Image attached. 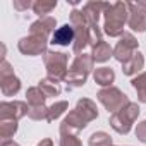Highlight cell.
Masks as SVG:
<instances>
[{
    "instance_id": "cell-1",
    "label": "cell",
    "mask_w": 146,
    "mask_h": 146,
    "mask_svg": "<svg viewBox=\"0 0 146 146\" xmlns=\"http://www.w3.org/2000/svg\"><path fill=\"white\" fill-rule=\"evenodd\" d=\"M105 24H103V31L115 38V36H122L124 35V26L129 23V5L124 2H115V4H107L105 7Z\"/></svg>"
},
{
    "instance_id": "cell-2",
    "label": "cell",
    "mask_w": 146,
    "mask_h": 146,
    "mask_svg": "<svg viewBox=\"0 0 146 146\" xmlns=\"http://www.w3.org/2000/svg\"><path fill=\"white\" fill-rule=\"evenodd\" d=\"M137 115H139V107H137V103L129 102L122 110L112 113V117H110V125H112L119 134H127V132L131 131V127H132V122L137 119Z\"/></svg>"
},
{
    "instance_id": "cell-3",
    "label": "cell",
    "mask_w": 146,
    "mask_h": 146,
    "mask_svg": "<svg viewBox=\"0 0 146 146\" xmlns=\"http://www.w3.org/2000/svg\"><path fill=\"white\" fill-rule=\"evenodd\" d=\"M70 26L74 28L76 33V40L72 45V50L76 53H79L86 45H90V24L84 17V14L78 9H74L70 12Z\"/></svg>"
},
{
    "instance_id": "cell-4",
    "label": "cell",
    "mask_w": 146,
    "mask_h": 146,
    "mask_svg": "<svg viewBox=\"0 0 146 146\" xmlns=\"http://www.w3.org/2000/svg\"><path fill=\"white\" fill-rule=\"evenodd\" d=\"M45 65L48 70V78L52 79H64L67 74V55L62 52H46L45 57Z\"/></svg>"
},
{
    "instance_id": "cell-5",
    "label": "cell",
    "mask_w": 146,
    "mask_h": 146,
    "mask_svg": "<svg viewBox=\"0 0 146 146\" xmlns=\"http://www.w3.org/2000/svg\"><path fill=\"white\" fill-rule=\"evenodd\" d=\"M96 96H98V100L103 103V107H105L108 112H112V113L122 110V108L129 103L127 95H124L119 88H105V90H102Z\"/></svg>"
},
{
    "instance_id": "cell-6",
    "label": "cell",
    "mask_w": 146,
    "mask_h": 146,
    "mask_svg": "<svg viewBox=\"0 0 146 146\" xmlns=\"http://www.w3.org/2000/svg\"><path fill=\"white\" fill-rule=\"evenodd\" d=\"M0 88H2L4 96H12L21 90V81L14 76V70L5 58L0 64Z\"/></svg>"
},
{
    "instance_id": "cell-7",
    "label": "cell",
    "mask_w": 146,
    "mask_h": 146,
    "mask_svg": "<svg viewBox=\"0 0 146 146\" xmlns=\"http://www.w3.org/2000/svg\"><path fill=\"white\" fill-rule=\"evenodd\" d=\"M136 50H137V40L131 33H124L120 36V41L113 48V57H115V60L124 64L136 53Z\"/></svg>"
},
{
    "instance_id": "cell-8",
    "label": "cell",
    "mask_w": 146,
    "mask_h": 146,
    "mask_svg": "<svg viewBox=\"0 0 146 146\" xmlns=\"http://www.w3.org/2000/svg\"><path fill=\"white\" fill-rule=\"evenodd\" d=\"M17 48H19L21 53L29 55V57L46 53V38L36 36V35H29V36H26V38H23L19 41Z\"/></svg>"
},
{
    "instance_id": "cell-9",
    "label": "cell",
    "mask_w": 146,
    "mask_h": 146,
    "mask_svg": "<svg viewBox=\"0 0 146 146\" xmlns=\"http://www.w3.org/2000/svg\"><path fill=\"white\" fill-rule=\"evenodd\" d=\"M29 107L24 102H2L0 103V119H14L19 120L28 113Z\"/></svg>"
},
{
    "instance_id": "cell-10",
    "label": "cell",
    "mask_w": 146,
    "mask_h": 146,
    "mask_svg": "<svg viewBox=\"0 0 146 146\" xmlns=\"http://www.w3.org/2000/svg\"><path fill=\"white\" fill-rule=\"evenodd\" d=\"M76 40V33H74V28L70 24H64L60 26L58 29H55L53 36H52V43L53 45H60V46H67L69 43H72ZM74 45V43H72Z\"/></svg>"
},
{
    "instance_id": "cell-11",
    "label": "cell",
    "mask_w": 146,
    "mask_h": 146,
    "mask_svg": "<svg viewBox=\"0 0 146 146\" xmlns=\"http://www.w3.org/2000/svg\"><path fill=\"white\" fill-rule=\"evenodd\" d=\"M105 7H107V4H103V2H88L83 5L81 12L84 14L88 24H98L100 14L105 12Z\"/></svg>"
},
{
    "instance_id": "cell-12",
    "label": "cell",
    "mask_w": 146,
    "mask_h": 146,
    "mask_svg": "<svg viewBox=\"0 0 146 146\" xmlns=\"http://www.w3.org/2000/svg\"><path fill=\"white\" fill-rule=\"evenodd\" d=\"M53 28H55V19L50 17V16H46V17H40L38 21H35V23L31 24L29 31H31V35L46 38V36L53 31Z\"/></svg>"
},
{
    "instance_id": "cell-13",
    "label": "cell",
    "mask_w": 146,
    "mask_h": 146,
    "mask_svg": "<svg viewBox=\"0 0 146 146\" xmlns=\"http://www.w3.org/2000/svg\"><path fill=\"white\" fill-rule=\"evenodd\" d=\"M129 5V11H131V16H129V28L137 31V33H143L146 31V12L139 11L137 7H134V4H127Z\"/></svg>"
},
{
    "instance_id": "cell-14",
    "label": "cell",
    "mask_w": 146,
    "mask_h": 146,
    "mask_svg": "<svg viewBox=\"0 0 146 146\" xmlns=\"http://www.w3.org/2000/svg\"><path fill=\"white\" fill-rule=\"evenodd\" d=\"M143 65H144V58H143V55L139 52H136L127 62L122 64V70H124V74H127V76H134L136 72H139L143 69Z\"/></svg>"
},
{
    "instance_id": "cell-15",
    "label": "cell",
    "mask_w": 146,
    "mask_h": 146,
    "mask_svg": "<svg viewBox=\"0 0 146 146\" xmlns=\"http://www.w3.org/2000/svg\"><path fill=\"white\" fill-rule=\"evenodd\" d=\"M93 57L91 55H86V53H83V55H78L76 57V60L72 62V65H70V69L72 70H78V72H83V74H90V72L93 70Z\"/></svg>"
},
{
    "instance_id": "cell-16",
    "label": "cell",
    "mask_w": 146,
    "mask_h": 146,
    "mask_svg": "<svg viewBox=\"0 0 146 146\" xmlns=\"http://www.w3.org/2000/svg\"><path fill=\"white\" fill-rule=\"evenodd\" d=\"M113 55V50L110 48V45L107 43V41H100V43H96L95 46H93V52H91V57H93V60H96V62H105V60H108L110 57Z\"/></svg>"
},
{
    "instance_id": "cell-17",
    "label": "cell",
    "mask_w": 146,
    "mask_h": 146,
    "mask_svg": "<svg viewBox=\"0 0 146 146\" xmlns=\"http://www.w3.org/2000/svg\"><path fill=\"white\" fill-rule=\"evenodd\" d=\"M93 78H95L96 84H100V86H110L113 83V79H115V72L110 67H100V69L95 70Z\"/></svg>"
},
{
    "instance_id": "cell-18",
    "label": "cell",
    "mask_w": 146,
    "mask_h": 146,
    "mask_svg": "<svg viewBox=\"0 0 146 146\" xmlns=\"http://www.w3.org/2000/svg\"><path fill=\"white\" fill-rule=\"evenodd\" d=\"M26 100H28L29 107H38V105H45L46 95L41 91L40 86H33L26 91Z\"/></svg>"
},
{
    "instance_id": "cell-19",
    "label": "cell",
    "mask_w": 146,
    "mask_h": 146,
    "mask_svg": "<svg viewBox=\"0 0 146 146\" xmlns=\"http://www.w3.org/2000/svg\"><path fill=\"white\" fill-rule=\"evenodd\" d=\"M38 86H40L41 91L46 95V98H48V96H57V95L62 91L58 81H57V79H52V78H45V79H41Z\"/></svg>"
},
{
    "instance_id": "cell-20",
    "label": "cell",
    "mask_w": 146,
    "mask_h": 146,
    "mask_svg": "<svg viewBox=\"0 0 146 146\" xmlns=\"http://www.w3.org/2000/svg\"><path fill=\"white\" fill-rule=\"evenodd\" d=\"M55 7H57V0H52V2H46V0H36V2L33 4V11L40 17H46Z\"/></svg>"
},
{
    "instance_id": "cell-21",
    "label": "cell",
    "mask_w": 146,
    "mask_h": 146,
    "mask_svg": "<svg viewBox=\"0 0 146 146\" xmlns=\"http://www.w3.org/2000/svg\"><path fill=\"white\" fill-rule=\"evenodd\" d=\"M17 131V120L14 119H2L0 122V137L4 141H7L11 136H14Z\"/></svg>"
},
{
    "instance_id": "cell-22",
    "label": "cell",
    "mask_w": 146,
    "mask_h": 146,
    "mask_svg": "<svg viewBox=\"0 0 146 146\" xmlns=\"http://www.w3.org/2000/svg\"><path fill=\"white\" fill-rule=\"evenodd\" d=\"M86 79H88L86 74H83V72H78V70H72V69H69V72H67L65 78H64V81H65L70 88L83 86V84L86 83Z\"/></svg>"
},
{
    "instance_id": "cell-23",
    "label": "cell",
    "mask_w": 146,
    "mask_h": 146,
    "mask_svg": "<svg viewBox=\"0 0 146 146\" xmlns=\"http://www.w3.org/2000/svg\"><path fill=\"white\" fill-rule=\"evenodd\" d=\"M132 86H134V90L137 91L139 102L146 103V72H143L141 76H137V78L132 79Z\"/></svg>"
},
{
    "instance_id": "cell-24",
    "label": "cell",
    "mask_w": 146,
    "mask_h": 146,
    "mask_svg": "<svg viewBox=\"0 0 146 146\" xmlns=\"http://www.w3.org/2000/svg\"><path fill=\"white\" fill-rule=\"evenodd\" d=\"M69 108V103L67 102H57V103H53L52 107H48V122H53V120H57L65 110Z\"/></svg>"
},
{
    "instance_id": "cell-25",
    "label": "cell",
    "mask_w": 146,
    "mask_h": 146,
    "mask_svg": "<svg viewBox=\"0 0 146 146\" xmlns=\"http://www.w3.org/2000/svg\"><path fill=\"white\" fill-rule=\"evenodd\" d=\"M90 146H112V137L103 131L95 132L90 137Z\"/></svg>"
},
{
    "instance_id": "cell-26",
    "label": "cell",
    "mask_w": 146,
    "mask_h": 146,
    "mask_svg": "<svg viewBox=\"0 0 146 146\" xmlns=\"http://www.w3.org/2000/svg\"><path fill=\"white\" fill-rule=\"evenodd\" d=\"M28 115L33 119V120H41V119H48V108L45 105H38V107H29L28 110Z\"/></svg>"
},
{
    "instance_id": "cell-27",
    "label": "cell",
    "mask_w": 146,
    "mask_h": 146,
    "mask_svg": "<svg viewBox=\"0 0 146 146\" xmlns=\"http://www.w3.org/2000/svg\"><path fill=\"white\" fill-rule=\"evenodd\" d=\"M60 146H83V144H81V141L76 136H72V134H62Z\"/></svg>"
},
{
    "instance_id": "cell-28",
    "label": "cell",
    "mask_w": 146,
    "mask_h": 146,
    "mask_svg": "<svg viewBox=\"0 0 146 146\" xmlns=\"http://www.w3.org/2000/svg\"><path fill=\"white\" fill-rule=\"evenodd\" d=\"M33 4L35 2H29V0H14V9L23 12V11H28V9H33Z\"/></svg>"
},
{
    "instance_id": "cell-29",
    "label": "cell",
    "mask_w": 146,
    "mask_h": 146,
    "mask_svg": "<svg viewBox=\"0 0 146 146\" xmlns=\"http://www.w3.org/2000/svg\"><path fill=\"white\" fill-rule=\"evenodd\" d=\"M136 137L141 143H146V120H143V122L137 124V127H136Z\"/></svg>"
},
{
    "instance_id": "cell-30",
    "label": "cell",
    "mask_w": 146,
    "mask_h": 146,
    "mask_svg": "<svg viewBox=\"0 0 146 146\" xmlns=\"http://www.w3.org/2000/svg\"><path fill=\"white\" fill-rule=\"evenodd\" d=\"M134 7H137L139 11L146 12V2H143V0H139V2H134Z\"/></svg>"
},
{
    "instance_id": "cell-31",
    "label": "cell",
    "mask_w": 146,
    "mask_h": 146,
    "mask_svg": "<svg viewBox=\"0 0 146 146\" xmlns=\"http://www.w3.org/2000/svg\"><path fill=\"white\" fill-rule=\"evenodd\" d=\"M38 146H53V143H52V139H41L38 143Z\"/></svg>"
},
{
    "instance_id": "cell-32",
    "label": "cell",
    "mask_w": 146,
    "mask_h": 146,
    "mask_svg": "<svg viewBox=\"0 0 146 146\" xmlns=\"http://www.w3.org/2000/svg\"><path fill=\"white\" fill-rule=\"evenodd\" d=\"M2 146H19L17 143H14V141H11V139H7V141H4L2 143Z\"/></svg>"
}]
</instances>
